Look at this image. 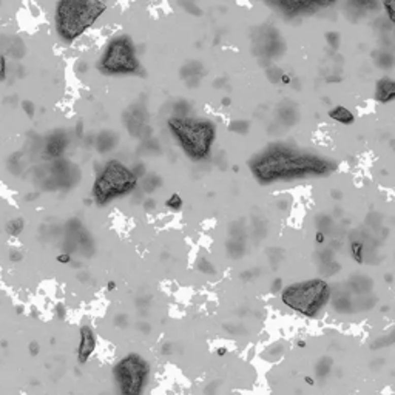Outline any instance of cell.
<instances>
[{
    "instance_id": "obj_1",
    "label": "cell",
    "mask_w": 395,
    "mask_h": 395,
    "mask_svg": "<svg viewBox=\"0 0 395 395\" xmlns=\"http://www.w3.org/2000/svg\"><path fill=\"white\" fill-rule=\"evenodd\" d=\"M249 170L261 185L329 176L337 170V162L298 147L273 142L249 159Z\"/></svg>"
},
{
    "instance_id": "obj_2",
    "label": "cell",
    "mask_w": 395,
    "mask_h": 395,
    "mask_svg": "<svg viewBox=\"0 0 395 395\" xmlns=\"http://www.w3.org/2000/svg\"><path fill=\"white\" fill-rule=\"evenodd\" d=\"M167 128L181 151L191 162H207L216 142L218 127L213 121L193 116H172Z\"/></svg>"
},
{
    "instance_id": "obj_3",
    "label": "cell",
    "mask_w": 395,
    "mask_h": 395,
    "mask_svg": "<svg viewBox=\"0 0 395 395\" xmlns=\"http://www.w3.org/2000/svg\"><path fill=\"white\" fill-rule=\"evenodd\" d=\"M139 181L130 166L111 157L96 169L90 198L94 206L101 209L108 207L114 201L133 194L139 187Z\"/></svg>"
},
{
    "instance_id": "obj_4",
    "label": "cell",
    "mask_w": 395,
    "mask_h": 395,
    "mask_svg": "<svg viewBox=\"0 0 395 395\" xmlns=\"http://www.w3.org/2000/svg\"><path fill=\"white\" fill-rule=\"evenodd\" d=\"M102 0H59L54 10V26L65 44L84 36L105 13Z\"/></svg>"
},
{
    "instance_id": "obj_5",
    "label": "cell",
    "mask_w": 395,
    "mask_h": 395,
    "mask_svg": "<svg viewBox=\"0 0 395 395\" xmlns=\"http://www.w3.org/2000/svg\"><path fill=\"white\" fill-rule=\"evenodd\" d=\"M281 303L304 318H317L329 304L332 287L326 280L312 278L284 286L280 293Z\"/></svg>"
},
{
    "instance_id": "obj_6",
    "label": "cell",
    "mask_w": 395,
    "mask_h": 395,
    "mask_svg": "<svg viewBox=\"0 0 395 395\" xmlns=\"http://www.w3.org/2000/svg\"><path fill=\"white\" fill-rule=\"evenodd\" d=\"M151 378V365L142 353L131 350L111 368L116 395H145Z\"/></svg>"
},
{
    "instance_id": "obj_7",
    "label": "cell",
    "mask_w": 395,
    "mask_h": 395,
    "mask_svg": "<svg viewBox=\"0 0 395 395\" xmlns=\"http://www.w3.org/2000/svg\"><path fill=\"white\" fill-rule=\"evenodd\" d=\"M97 70L105 76H144L131 37L125 34L111 37L99 57Z\"/></svg>"
},
{
    "instance_id": "obj_8",
    "label": "cell",
    "mask_w": 395,
    "mask_h": 395,
    "mask_svg": "<svg viewBox=\"0 0 395 395\" xmlns=\"http://www.w3.org/2000/svg\"><path fill=\"white\" fill-rule=\"evenodd\" d=\"M47 173L48 178L42 181V187L48 191L70 190L79 182V179L82 176V173L79 172V169L73 162L62 159V157L51 161V164L47 169Z\"/></svg>"
},
{
    "instance_id": "obj_9",
    "label": "cell",
    "mask_w": 395,
    "mask_h": 395,
    "mask_svg": "<svg viewBox=\"0 0 395 395\" xmlns=\"http://www.w3.org/2000/svg\"><path fill=\"white\" fill-rule=\"evenodd\" d=\"M65 247L67 252H79V255L91 256L94 253V240L87 227L76 218L65 224Z\"/></svg>"
},
{
    "instance_id": "obj_10",
    "label": "cell",
    "mask_w": 395,
    "mask_h": 395,
    "mask_svg": "<svg viewBox=\"0 0 395 395\" xmlns=\"http://www.w3.org/2000/svg\"><path fill=\"white\" fill-rule=\"evenodd\" d=\"M269 7L280 11V14L287 17L309 16L318 10L327 8L335 0H262Z\"/></svg>"
},
{
    "instance_id": "obj_11",
    "label": "cell",
    "mask_w": 395,
    "mask_h": 395,
    "mask_svg": "<svg viewBox=\"0 0 395 395\" xmlns=\"http://www.w3.org/2000/svg\"><path fill=\"white\" fill-rule=\"evenodd\" d=\"M122 121L124 125L127 128V131L138 139H147L151 138V130L148 127V111L147 107L141 102L130 105L124 114H122Z\"/></svg>"
},
{
    "instance_id": "obj_12",
    "label": "cell",
    "mask_w": 395,
    "mask_h": 395,
    "mask_svg": "<svg viewBox=\"0 0 395 395\" xmlns=\"http://www.w3.org/2000/svg\"><path fill=\"white\" fill-rule=\"evenodd\" d=\"M97 347V334L91 324L79 327V343L76 347V360L79 366H85L94 355Z\"/></svg>"
},
{
    "instance_id": "obj_13",
    "label": "cell",
    "mask_w": 395,
    "mask_h": 395,
    "mask_svg": "<svg viewBox=\"0 0 395 395\" xmlns=\"http://www.w3.org/2000/svg\"><path fill=\"white\" fill-rule=\"evenodd\" d=\"M68 145H70L68 133L62 128L54 130L50 135H47L44 142H42V156L47 161L59 159V157L63 156Z\"/></svg>"
},
{
    "instance_id": "obj_14",
    "label": "cell",
    "mask_w": 395,
    "mask_h": 395,
    "mask_svg": "<svg viewBox=\"0 0 395 395\" xmlns=\"http://www.w3.org/2000/svg\"><path fill=\"white\" fill-rule=\"evenodd\" d=\"M179 76L188 88H196L204 76V67L200 60H188L181 67Z\"/></svg>"
},
{
    "instance_id": "obj_15",
    "label": "cell",
    "mask_w": 395,
    "mask_h": 395,
    "mask_svg": "<svg viewBox=\"0 0 395 395\" xmlns=\"http://www.w3.org/2000/svg\"><path fill=\"white\" fill-rule=\"evenodd\" d=\"M374 99L380 104H389L395 101V79L381 77L375 84Z\"/></svg>"
},
{
    "instance_id": "obj_16",
    "label": "cell",
    "mask_w": 395,
    "mask_h": 395,
    "mask_svg": "<svg viewBox=\"0 0 395 395\" xmlns=\"http://www.w3.org/2000/svg\"><path fill=\"white\" fill-rule=\"evenodd\" d=\"M119 144V135L111 131V130H102L101 133L96 135L94 138V148L101 153H110L116 148V145Z\"/></svg>"
},
{
    "instance_id": "obj_17",
    "label": "cell",
    "mask_w": 395,
    "mask_h": 395,
    "mask_svg": "<svg viewBox=\"0 0 395 395\" xmlns=\"http://www.w3.org/2000/svg\"><path fill=\"white\" fill-rule=\"evenodd\" d=\"M329 117L332 121L341 124V125H352L355 122V114L347 108V107H343V105H335L332 107L329 111H327Z\"/></svg>"
},
{
    "instance_id": "obj_18",
    "label": "cell",
    "mask_w": 395,
    "mask_h": 395,
    "mask_svg": "<svg viewBox=\"0 0 395 395\" xmlns=\"http://www.w3.org/2000/svg\"><path fill=\"white\" fill-rule=\"evenodd\" d=\"M161 187H162V178L157 173H147L141 179V190L145 194H151Z\"/></svg>"
},
{
    "instance_id": "obj_19",
    "label": "cell",
    "mask_w": 395,
    "mask_h": 395,
    "mask_svg": "<svg viewBox=\"0 0 395 395\" xmlns=\"http://www.w3.org/2000/svg\"><path fill=\"white\" fill-rule=\"evenodd\" d=\"M25 230V221L20 216L11 218L7 224H5V232L11 236V238H17L20 236Z\"/></svg>"
},
{
    "instance_id": "obj_20",
    "label": "cell",
    "mask_w": 395,
    "mask_h": 395,
    "mask_svg": "<svg viewBox=\"0 0 395 395\" xmlns=\"http://www.w3.org/2000/svg\"><path fill=\"white\" fill-rule=\"evenodd\" d=\"M166 209H169L170 212H173V213H179L182 209H184V200H182V196L179 194V193H176V191H173L167 200H166Z\"/></svg>"
},
{
    "instance_id": "obj_21",
    "label": "cell",
    "mask_w": 395,
    "mask_h": 395,
    "mask_svg": "<svg viewBox=\"0 0 395 395\" xmlns=\"http://www.w3.org/2000/svg\"><path fill=\"white\" fill-rule=\"evenodd\" d=\"M141 153L144 154H154V153H161V145L154 138H147L142 141L141 144Z\"/></svg>"
},
{
    "instance_id": "obj_22",
    "label": "cell",
    "mask_w": 395,
    "mask_h": 395,
    "mask_svg": "<svg viewBox=\"0 0 395 395\" xmlns=\"http://www.w3.org/2000/svg\"><path fill=\"white\" fill-rule=\"evenodd\" d=\"M349 250H350V256L357 264H363L365 261V253H363V243L360 241H352L349 244Z\"/></svg>"
},
{
    "instance_id": "obj_23",
    "label": "cell",
    "mask_w": 395,
    "mask_h": 395,
    "mask_svg": "<svg viewBox=\"0 0 395 395\" xmlns=\"http://www.w3.org/2000/svg\"><path fill=\"white\" fill-rule=\"evenodd\" d=\"M196 269L200 270L201 273L207 275V276H212V275L216 273V269H215L213 262H212L207 256H201L200 259H198V262H196Z\"/></svg>"
},
{
    "instance_id": "obj_24",
    "label": "cell",
    "mask_w": 395,
    "mask_h": 395,
    "mask_svg": "<svg viewBox=\"0 0 395 395\" xmlns=\"http://www.w3.org/2000/svg\"><path fill=\"white\" fill-rule=\"evenodd\" d=\"M190 110H191V104H190L188 101H185V99H179V101H176V102L173 104V108H172L173 116H181V117L188 116Z\"/></svg>"
},
{
    "instance_id": "obj_25",
    "label": "cell",
    "mask_w": 395,
    "mask_h": 395,
    "mask_svg": "<svg viewBox=\"0 0 395 395\" xmlns=\"http://www.w3.org/2000/svg\"><path fill=\"white\" fill-rule=\"evenodd\" d=\"M249 128H250V124L247 121H233L228 125V130L236 135H246V133H249Z\"/></svg>"
},
{
    "instance_id": "obj_26",
    "label": "cell",
    "mask_w": 395,
    "mask_h": 395,
    "mask_svg": "<svg viewBox=\"0 0 395 395\" xmlns=\"http://www.w3.org/2000/svg\"><path fill=\"white\" fill-rule=\"evenodd\" d=\"M280 116H281V121H284L286 124L292 125L295 122V119L298 117V113L295 108H289V107H283L280 110Z\"/></svg>"
},
{
    "instance_id": "obj_27",
    "label": "cell",
    "mask_w": 395,
    "mask_h": 395,
    "mask_svg": "<svg viewBox=\"0 0 395 395\" xmlns=\"http://www.w3.org/2000/svg\"><path fill=\"white\" fill-rule=\"evenodd\" d=\"M381 7L386 13V17L390 23L395 25V0H380Z\"/></svg>"
},
{
    "instance_id": "obj_28",
    "label": "cell",
    "mask_w": 395,
    "mask_h": 395,
    "mask_svg": "<svg viewBox=\"0 0 395 395\" xmlns=\"http://www.w3.org/2000/svg\"><path fill=\"white\" fill-rule=\"evenodd\" d=\"M179 5L184 8V11L185 13H188V14H193V16H201L203 14V11H201V8L198 7L193 0H179Z\"/></svg>"
},
{
    "instance_id": "obj_29",
    "label": "cell",
    "mask_w": 395,
    "mask_h": 395,
    "mask_svg": "<svg viewBox=\"0 0 395 395\" xmlns=\"http://www.w3.org/2000/svg\"><path fill=\"white\" fill-rule=\"evenodd\" d=\"M381 57L378 59V57H375V63L378 65V67H381V68H392L395 63H392V62H387V59H395L390 53H387V51H380L378 53Z\"/></svg>"
},
{
    "instance_id": "obj_30",
    "label": "cell",
    "mask_w": 395,
    "mask_h": 395,
    "mask_svg": "<svg viewBox=\"0 0 395 395\" xmlns=\"http://www.w3.org/2000/svg\"><path fill=\"white\" fill-rule=\"evenodd\" d=\"M350 5H353L355 8H360V10H369V8H375L377 0H349Z\"/></svg>"
},
{
    "instance_id": "obj_31",
    "label": "cell",
    "mask_w": 395,
    "mask_h": 395,
    "mask_svg": "<svg viewBox=\"0 0 395 395\" xmlns=\"http://www.w3.org/2000/svg\"><path fill=\"white\" fill-rule=\"evenodd\" d=\"M114 326L121 327V329H125L128 324H130V318L127 313H116L114 315V320H113Z\"/></svg>"
},
{
    "instance_id": "obj_32",
    "label": "cell",
    "mask_w": 395,
    "mask_h": 395,
    "mask_svg": "<svg viewBox=\"0 0 395 395\" xmlns=\"http://www.w3.org/2000/svg\"><path fill=\"white\" fill-rule=\"evenodd\" d=\"M8 76V59L7 54L0 53V82H5Z\"/></svg>"
},
{
    "instance_id": "obj_33",
    "label": "cell",
    "mask_w": 395,
    "mask_h": 395,
    "mask_svg": "<svg viewBox=\"0 0 395 395\" xmlns=\"http://www.w3.org/2000/svg\"><path fill=\"white\" fill-rule=\"evenodd\" d=\"M326 41L329 44V47L332 50H338V45H340V34L335 32V31H329L326 34Z\"/></svg>"
},
{
    "instance_id": "obj_34",
    "label": "cell",
    "mask_w": 395,
    "mask_h": 395,
    "mask_svg": "<svg viewBox=\"0 0 395 395\" xmlns=\"http://www.w3.org/2000/svg\"><path fill=\"white\" fill-rule=\"evenodd\" d=\"M283 73H284V71H281L280 68L272 67V68H269V70H267V77L270 79V81H272L273 84H276V82H280V81H281V76H283Z\"/></svg>"
},
{
    "instance_id": "obj_35",
    "label": "cell",
    "mask_w": 395,
    "mask_h": 395,
    "mask_svg": "<svg viewBox=\"0 0 395 395\" xmlns=\"http://www.w3.org/2000/svg\"><path fill=\"white\" fill-rule=\"evenodd\" d=\"M20 107H22V110L25 111V114H26L28 117H34V114H36V105H34L31 101H22Z\"/></svg>"
},
{
    "instance_id": "obj_36",
    "label": "cell",
    "mask_w": 395,
    "mask_h": 395,
    "mask_svg": "<svg viewBox=\"0 0 395 395\" xmlns=\"http://www.w3.org/2000/svg\"><path fill=\"white\" fill-rule=\"evenodd\" d=\"M56 261H57L59 264H62V266H68V264L73 262V255H71L70 252L63 250V252H60V253L56 256Z\"/></svg>"
},
{
    "instance_id": "obj_37",
    "label": "cell",
    "mask_w": 395,
    "mask_h": 395,
    "mask_svg": "<svg viewBox=\"0 0 395 395\" xmlns=\"http://www.w3.org/2000/svg\"><path fill=\"white\" fill-rule=\"evenodd\" d=\"M131 170L135 172V175H136L139 179H142V178L147 175V167H145V164L141 162V161L136 162V164H133V166H131Z\"/></svg>"
},
{
    "instance_id": "obj_38",
    "label": "cell",
    "mask_w": 395,
    "mask_h": 395,
    "mask_svg": "<svg viewBox=\"0 0 395 395\" xmlns=\"http://www.w3.org/2000/svg\"><path fill=\"white\" fill-rule=\"evenodd\" d=\"M8 258H10V261H11V262L17 264V262H20V261L23 259V252H22L20 249H16V247H13V249L10 250V253H8Z\"/></svg>"
},
{
    "instance_id": "obj_39",
    "label": "cell",
    "mask_w": 395,
    "mask_h": 395,
    "mask_svg": "<svg viewBox=\"0 0 395 395\" xmlns=\"http://www.w3.org/2000/svg\"><path fill=\"white\" fill-rule=\"evenodd\" d=\"M54 315H56V318L60 320V321L65 320V317H67V307H65L63 303H57V304L54 306Z\"/></svg>"
},
{
    "instance_id": "obj_40",
    "label": "cell",
    "mask_w": 395,
    "mask_h": 395,
    "mask_svg": "<svg viewBox=\"0 0 395 395\" xmlns=\"http://www.w3.org/2000/svg\"><path fill=\"white\" fill-rule=\"evenodd\" d=\"M156 200L154 198H145V200L142 201V209L147 212V213H151V212H154L156 210Z\"/></svg>"
},
{
    "instance_id": "obj_41",
    "label": "cell",
    "mask_w": 395,
    "mask_h": 395,
    "mask_svg": "<svg viewBox=\"0 0 395 395\" xmlns=\"http://www.w3.org/2000/svg\"><path fill=\"white\" fill-rule=\"evenodd\" d=\"M218 387H219V381H210L204 387V395H216L218 393Z\"/></svg>"
},
{
    "instance_id": "obj_42",
    "label": "cell",
    "mask_w": 395,
    "mask_h": 395,
    "mask_svg": "<svg viewBox=\"0 0 395 395\" xmlns=\"http://www.w3.org/2000/svg\"><path fill=\"white\" fill-rule=\"evenodd\" d=\"M284 289V284H283V280L281 278H275L272 286H270V290L273 293H281V290Z\"/></svg>"
},
{
    "instance_id": "obj_43",
    "label": "cell",
    "mask_w": 395,
    "mask_h": 395,
    "mask_svg": "<svg viewBox=\"0 0 395 395\" xmlns=\"http://www.w3.org/2000/svg\"><path fill=\"white\" fill-rule=\"evenodd\" d=\"M28 350H29V355H31V357H37L39 352H41V344H39L36 340H32V341L28 344Z\"/></svg>"
},
{
    "instance_id": "obj_44",
    "label": "cell",
    "mask_w": 395,
    "mask_h": 395,
    "mask_svg": "<svg viewBox=\"0 0 395 395\" xmlns=\"http://www.w3.org/2000/svg\"><path fill=\"white\" fill-rule=\"evenodd\" d=\"M173 347H175V344L170 343V341H167V343H164V344L161 346V353H162V355H172V353L175 352Z\"/></svg>"
},
{
    "instance_id": "obj_45",
    "label": "cell",
    "mask_w": 395,
    "mask_h": 395,
    "mask_svg": "<svg viewBox=\"0 0 395 395\" xmlns=\"http://www.w3.org/2000/svg\"><path fill=\"white\" fill-rule=\"evenodd\" d=\"M138 331L142 332V334H150L151 332V326L147 321H141V323H138Z\"/></svg>"
},
{
    "instance_id": "obj_46",
    "label": "cell",
    "mask_w": 395,
    "mask_h": 395,
    "mask_svg": "<svg viewBox=\"0 0 395 395\" xmlns=\"http://www.w3.org/2000/svg\"><path fill=\"white\" fill-rule=\"evenodd\" d=\"M74 135H76L77 139H84V124H82V122H77V124H76Z\"/></svg>"
},
{
    "instance_id": "obj_47",
    "label": "cell",
    "mask_w": 395,
    "mask_h": 395,
    "mask_svg": "<svg viewBox=\"0 0 395 395\" xmlns=\"http://www.w3.org/2000/svg\"><path fill=\"white\" fill-rule=\"evenodd\" d=\"M151 304V297H147V298H138L136 300V306L138 307H148Z\"/></svg>"
},
{
    "instance_id": "obj_48",
    "label": "cell",
    "mask_w": 395,
    "mask_h": 395,
    "mask_svg": "<svg viewBox=\"0 0 395 395\" xmlns=\"http://www.w3.org/2000/svg\"><path fill=\"white\" fill-rule=\"evenodd\" d=\"M315 243H317V244H324L326 243V235L321 230H318L317 233H315Z\"/></svg>"
},
{
    "instance_id": "obj_49",
    "label": "cell",
    "mask_w": 395,
    "mask_h": 395,
    "mask_svg": "<svg viewBox=\"0 0 395 395\" xmlns=\"http://www.w3.org/2000/svg\"><path fill=\"white\" fill-rule=\"evenodd\" d=\"M116 289H117L116 281H113V280L107 281V284H105V290H107V292H113V290H116Z\"/></svg>"
},
{
    "instance_id": "obj_50",
    "label": "cell",
    "mask_w": 395,
    "mask_h": 395,
    "mask_svg": "<svg viewBox=\"0 0 395 395\" xmlns=\"http://www.w3.org/2000/svg\"><path fill=\"white\" fill-rule=\"evenodd\" d=\"M37 198H39V193L37 191H32V193H28V194H25V201L26 203H32V201H36L37 200Z\"/></svg>"
},
{
    "instance_id": "obj_51",
    "label": "cell",
    "mask_w": 395,
    "mask_h": 395,
    "mask_svg": "<svg viewBox=\"0 0 395 395\" xmlns=\"http://www.w3.org/2000/svg\"><path fill=\"white\" fill-rule=\"evenodd\" d=\"M227 347L225 346H219V347H216V355H218V357H225V355H227Z\"/></svg>"
},
{
    "instance_id": "obj_52",
    "label": "cell",
    "mask_w": 395,
    "mask_h": 395,
    "mask_svg": "<svg viewBox=\"0 0 395 395\" xmlns=\"http://www.w3.org/2000/svg\"><path fill=\"white\" fill-rule=\"evenodd\" d=\"M281 84H284V85H289L290 82H292V79H290V76L289 74H286V73H283V76H281V81H280Z\"/></svg>"
},
{
    "instance_id": "obj_53",
    "label": "cell",
    "mask_w": 395,
    "mask_h": 395,
    "mask_svg": "<svg viewBox=\"0 0 395 395\" xmlns=\"http://www.w3.org/2000/svg\"><path fill=\"white\" fill-rule=\"evenodd\" d=\"M304 381H306L307 384H310V386H313V384H315V380H313L312 377H309V375H307V377H304Z\"/></svg>"
},
{
    "instance_id": "obj_54",
    "label": "cell",
    "mask_w": 395,
    "mask_h": 395,
    "mask_svg": "<svg viewBox=\"0 0 395 395\" xmlns=\"http://www.w3.org/2000/svg\"><path fill=\"white\" fill-rule=\"evenodd\" d=\"M16 312H17L19 315H23V313H25V309H23V306H16Z\"/></svg>"
},
{
    "instance_id": "obj_55",
    "label": "cell",
    "mask_w": 395,
    "mask_h": 395,
    "mask_svg": "<svg viewBox=\"0 0 395 395\" xmlns=\"http://www.w3.org/2000/svg\"><path fill=\"white\" fill-rule=\"evenodd\" d=\"M230 104H232L230 97H224V99H222V105H224V107H227V105H230Z\"/></svg>"
},
{
    "instance_id": "obj_56",
    "label": "cell",
    "mask_w": 395,
    "mask_h": 395,
    "mask_svg": "<svg viewBox=\"0 0 395 395\" xmlns=\"http://www.w3.org/2000/svg\"><path fill=\"white\" fill-rule=\"evenodd\" d=\"M386 281H387V283H390V281H392V275H390V273H387V275H386Z\"/></svg>"
},
{
    "instance_id": "obj_57",
    "label": "cell",
    "mask_w": 395,
    "mask_h": 395,
    "mask_svg": "<svg viewBox=\"0 0 395 395\" xmlns=\"http://www.w3.org/2000/svg\"><path fill=\"white\" fill-rule=\"evenodd\" d=\"M298 347H306V343L304 341H298Z\"/></svg>"
},
{
    "instance_id": "obj_58",
    "label": "cell",
    "mask_w": 395,
    "mask_h": 395,
    "mask_svg": "<svg viewBox=\"0 0 395 395\" xmlns=\"http://www.w3.org/2000/svg\"><path fill=\"white\" fill-rule=\"evenodd\" d=\"M235 395H241V393H235Z\"/></svg>"
}]
</instances>
